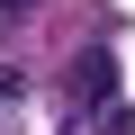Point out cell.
Segmentation results:
<instances>
[{
  "label": "cell",
  "instance_id": "6da1fadb",
  "mask_svg": "<svg viewBox=\"0 0 135 135\" xmlns=\"http://www.w3.org/2000/svg\"><path fill=\"white\" fill-rule=\"evenodd\" d=\"M72 108H81V117H99L108 135H126V99H117V63H108L99 45H90V54L72 63Z\"/></svg>",
  "mask_w": 135,
  "mask_h": 135
},
{
  "label": "cell",
  "instance_id": "7a4b0ae2",
  "mask_svg": "<svg viewBox=\"0 0 135 135\" xmlns=\"http://www.w3.org/2000/svg\"><path fill=\"white\" fill-rule=\"evenodd\" d=\"M27 9H45V0H0V18H27Z\"/></svg>",
  "mask_w": 135,
  "mask_h": 135
},
{
  "label": "cell",
  "instance_id": "3957f363",
  "mask_svg": "<svg viewBox=\"0 0 135 135\" xmlns=\"http://www.w3.org/2000/svg\"><path fill=\"white\" fill-rule=\"evenodd\" d=\"M0 99H18V63H0Z\"/></svg>",
  "mask_w": 135,
  "mask_h": 135
}]
</instances>
